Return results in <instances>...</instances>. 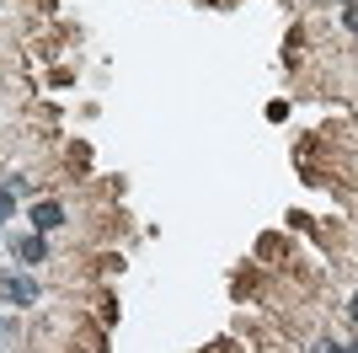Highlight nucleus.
<instances>
[{"label":"nucleus","instance_id":"nucleus-1","mask_svg":"<svg viewBox=\"0 0 358 353\" xmlns=\"http://www.w3.org/2000/svg\"><path fill=\"white\" fill-rule=\"evenodd\" d=\"M0 300H16V305H38V284L22 279V273H6V279H0Z\"/></svg>","mask_w":358,"mask_h":353},{"label":"nucleus","instance_id":"nucleus-2","mask_svg":"<svg viewBox=\"0 0 358 353\" xmlns=\"http://www.w3.org/2000/svg\"><path fill=\"white\" fill-rule=\"evenodd\" d=\"M64 225V204L59 198H43V204H32V230L48 235V230H59Z\"/></svg>","mask_w":358,"mask_h":353},{"label":"nucleus","instance_id":"nucleus-3","mask_svg":"<svg viewBox=\"0 0 358 353\" xmlns=\"http://www.w3.org/2000/svg\"><path fill=\"white\" fill-rule=\"evenodd\" d=\"M16 257H22V263H43V257H48V241H43V235H22V241H16Z\"/></svg>","mask_w":358,"mask_h":353},{"label":"nucleus","instance_id":"nucleus-4","mask_svg":"<svg viewBox=\"0 0 358 353\" xmlns=\"http://www.w3.org/2000/svg\"><path fill=\"white\" fill-rule=\"evenodd\" d=\"M343 27L358 32V0H348V6H343Z\"/></svg>","mask_w":358,"mask_h":353},{"label":"nucleus","instance_id":"nucleus-5","mask_svg":"<svg viewBox=\"0 0 358 353\" xmlns=\"http://www.w3.org/2000/svg\"><path fill=\"white\" fill-rule=\"evenodd\" d=\"M310 353H348V348H337V342H327V338H321V342H315Z\"/></svg>","mask_w":358,"mask_h":353},{"label":"nucleus","instance_id":"nucleus-6","mask_svg":"<svg viewBox=\"0 0 358 353\" xmlns=\"http://www.w3.org/2000/svg\"><path fill=\"white\" fill-rule=\"evenodd\" d=\"M348 316H353V326H358V294H353V300H348Z\"/></svg>","mask_w":358,"mask_h":353},{"label":"nucleus","instance_id":"nucleus-7","mask_svg":"<svg viewBox=\"0 0 358 353\" xmlns=\"http://www.w3.org/2000/svg\"><path fill=\"white\" fill-rule=\"evenodd\" d=\"M348 353H358V342H348Z\"/></svg>","mask_w":358,"mask_h":353}]
</instances>
